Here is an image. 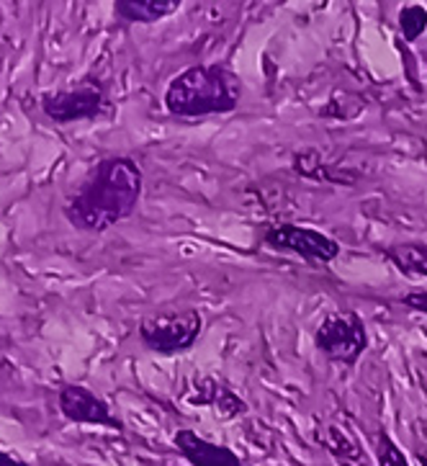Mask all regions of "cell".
<instances>
[{"mask_svg": "<svg viewBox=\"0 0 427 466\" xmlns=\"http://www.w3.org/2000/svg\"><path fill=\"white\" fill-rule=\"evenodd\" d=\"M142 167L132 157H104L65 201L67 222L83 232H106L137 209L142 198Z\"/></svg>", "mask_w": 427, "mask_h": 466, "instance_id": "obj_1", "label": "cell"}, {"mask_svg": "<svg viewBox=\"0 0 427 466\" xmlns=\"http://www.w3.org/2000/svg\"><path fill=\"white\" fill-rule=\"evenodd\" d=\"M399 29H402V36L407 42H417L427 29V8L420 5V3H412V5H404L399 11Z\"/></svg>", "mask_w": 427, "mask_h": 466, "instance_id": "obj_14", "label": "cell"}, {"mask_svg": "<svg viewBox=\"0 0 427 466\" xmlns=\"http://www.w3.org/2000/svg\"><path fill=\"white\" fill-rule=\"evenodd\" d=\"M263 242L271 250L281 253H293V256L304 258L309 263H333L340 256V245L330 235H324L320 229L299 225H275L265 232Z\"/></svg>", "mask_w": 427, "mask_h": 466, "instance_id": "obj_6", "label": "cell"}, {"mask_svg": "<svg viewBox=\"0 0 427 466\" xmlns=\"http://www.w3.org/2000/svg\"><path fill=\"white\" fill-rule=\"evenodd\" d=\"M106 91L98 83H80L73 88H62L42 96V111L55 124L98 119L106 111Z\"/></svg>", "mask_w": 427, "mask_h": 466, "instance_id": "obj_5", "label": "cell"}, {"mask_svg": "<svg viewBox=\"0 0 427 466\" xmlns=\"http://www.w3.org/2000/svg\"><path fill=\"white\" fill-rule=\"evenodd\" d=\"M181 8V0H116L114 14L129 24H154Z\"/></svg>", "mask_w": 427, "mask_h": 466, "instance_id": "obj_10", "label": "cell"}, {"mask_svg": "<svg viewBox=\"0 0 427 466\" xmlns=\"http://www.w3.org/2000/svg\"><path fill=\"white\" fill-rule=\"evenodd\" d=\"M376 466H410V459L386 431H379L376 436Z\"/></svg>", "mask_w": 427, "mask_h": 466, "instance_id": "obj_15", "label": "cell"}, {"mask_svg": "<svg viewBox=\"0 0 427 466\" xmlns=\"http://www.w3.org/2000/svg\"><path fill=\"white\" fill-rule=\"evenodd\" d=\"M402 304H404L407 309H412V312L427 315V291H420V289L407 291V294L402 297Z\"/></svg>", "mask_w": 427, "mask_h": 466, "instance_id": "obj_16", "label": "cell"}, {"mask_svg": "<svg viewBox=\"0 0 427 466\" xmlns=\"http://www.w3.org/2000/svg\"><path fill=\"white\" fill-rule=\"evenodd\" d=\"M383 253L404 276L427 279V245L422 242H397V245H389Z\"/></svg>", "mask_w": 427, "mask_h": 466, "instance_id": "obj_12", "label": "cell"}, {"mask_svg": "<svg viewBox=\"0 0 427 466\" xmlns=\"http://www.w3.org/2000/svg\"><path fill=\"white\" fill-rule=\"evenodd\" d=\"M201 332H204V315L199 309L160 312L139 322L142 346L160 356H178L191 350L199 343Z\"/></svg>", "mask_w": 427, "mask_h": 466, "instance_id": "obj_3", "label": "cell"}, {"mask_svg": "<svg viewBox=\"0 0 427 466\" xmlns=\"http://www.w3.org/2000/svg\"><path fill=\"white\" fill-rule=\"evenodd\" d=\"M243 101V83L224 65H194L170 80L165 108L181 119L232 114Z\"/></svg>", "mask_w": 427, "mask_h": 466, "instance_id": "obj_2", "label": "cell"}, {"mask_svg": "<svg viewBox=\"0 0 427 466\" xmlns=\"http://www.w3.org/2000/svg\"><path fill=\"white\" fill-rule=\"evenodd\" d=\"M420 464L427 466V456H420Z\"/></svg>", "mask_w": 427, "mask_h": 466, "instance_id": "obj_18", "label": "cell"}, {"mask_svg": "<svg viewBox=\"0 0 427 466\" xmlns=\"http://www.w3.org/2000/svg\"><path fill=\"white\" fill-rule=\"evenodd\" d=\"M57 407L65 420L77 425H104L111 431H124V422L111 412L106 400L83 384H65L57 394Z\"/></svg>", "mask_w": 427, "mask_h": 466, "instance_id": "obj_7", "label": "cell"}, {"mask_svg": "<svg viewBox=\"0 0 427 466\" xmlns=\"http://www.w3.org/2000/svg\"><path fill=\"white\" fill-rule=\"evenodd\" d=\"M314 346L333 363H355L368 348L366 322L358 312H335L324 317L314 330Z\"/></svg>", "mask_w": 427, "mask_h": 466, "instance_id": "obj_4", "label": "cell"}, {"mask_svg": "<svg viewBox=\"0 0 427 466\" xmlns=\"http://www.w3.org/2000/svg\"><path fill=\"white\" fill-rule=\"evenodd\" d=\"M173 443L191 466H250L244 464L232 449L222 446V443H212V441L201 438L199 433H194L188 428L178 431L173 436Z\"/></svg>", "mask_w": 427, "mask_h": 466, "instance_id": "obj_8", "label": "cell"}, {"mask_svg": "<svg viewBox=\"0 0 427 466\" xmlns=\"http://www.w3.org/2000/svg\"><path fill=\"white\" fill-rule=\"evenodd\" d=\"M191 390H194V397H191L194 405L212 407V410H216L227 420L229 418H243V415H247V410H250L243 397H237L234 391L229 390L227 384L216 381L212 376H196L194 384H191Z\"/></svg>", "mask_w": 427, "mask_h": 466, "instance_id": "obj_9", "label": "cell"}, {"mask_svg": "<svg viewBox=\"0 0 427 466\" xmlns=\"http://www.w3.org/2000/svg\"><path fill=\"white\" fill-rule=\"evenodd\" d=\"M322 443H324L327 451L335 456V461L340 466H371V459L363 451V446H358V441L348 436L345 431H340L337 425L324 428Z\"/></svg>", "mask_w": 427, "mask_h": 466, "instance_id": "obj_11", "label": "cell"}, {"mask_svg": "<svg viewBox=\"0 0 427 466\" xmlns=\"http://www.w3.org/2000/svg\"><path fill=\"white\" fill-rule=\"evenodd\" d=\"M0 466H29L24 459H18V456H14V453H5L0 451Z\"/></svg>", "mask_w": 427, "mask_h": 466, "instance_id": "obj_17", "label": "cell"}, {"mask_svg": "<svg viewBox=\"0 0 427 466\" xmlns=\"http://www.w3.org/2000/svg\"><path fill=\"white\" fill-rule=\"evenodd\" d=\"M293 170L304 178L312 181H333V183H348L343 176H337L330 166L322 163V155L317 150H299L293 155Z\"/></svg>", "mask_w": 427, "mask_h": 466, "instance_id": "obj_13", "label": "cell"}]
</instances>
